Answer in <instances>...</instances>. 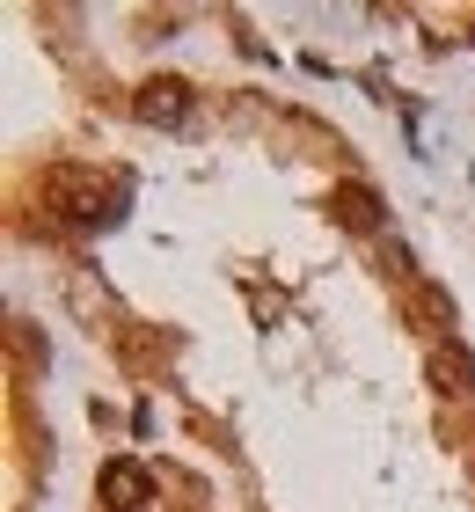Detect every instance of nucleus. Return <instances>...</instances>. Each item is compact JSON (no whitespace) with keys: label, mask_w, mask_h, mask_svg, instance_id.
<instances>
[{"label":"nucleus","mask_w":475,"mask_h":512,"mask_svg":"<svg viewBox=\"0 0 475 512\" xmlns=\"http://www.w3.org/2000/svg\"><path fill=\"white\" fill-rule=\"evenodd\" d=\"M103 505H110V512H139V505H154V476L139 469L132 454L103 461Z\"/></svg>","instance_id":"7ed1b4c3"},{"label":"nucleus","mask_w":475,"mask_h":512,"mask_svg":"<svg viewBox=\"0 0 475 512\" xmlns=\"http://www.w3.org/2000/svg\"><path fill=\"white\" fill-rule=\"evenodd\" d=\"M432 381H439V395L468 403V395H475V359H468V344H454V337L432 344Z\"/></svg>","instance_id":"20e7f679"},{"label":"nucleus","mask_w":475,"mask_h":512,"mask_svg":"<svg viewBox=\"0 0 475 512\" xmlns=\"http://www.w3.org/2000/svg\"><path fill=\"white\" fill-rule=\"evenodd\" d=\"M44 205H52L59 220H74V227H110L117 220V205H125V183H103L95 169H74V161H66V169H44Z\"/></svg>","instance_id":"f257e3e1"},{"label":"nucleus","mask_w":475,"mask_h":512,"mask_svg":"<svg viewBox=\"0 0 475 512\" xmlns=\"http://www.w3.org/2000/svg\"><path fill=\"white\" fill-rule=\"evenodd\" d=\"M139 118H147V125H190V118H198V96H190V81H176V74H154L147 88H139Z\"/></svg>","instance_id":"f03ea898"},{"label":"nucleus","mask_w":475,"mask_h":512,"mask_svg":"<svg viewBox=\"0 0 475 512\" xmlns=\"http://www.w3.org/2000/svg\"><path fill=\"white\" fill-rule=\"evenodd\" d=\"M329 213H337V220L351 227V235H373L388 205H380V198L366 191V183H337V191H329Z\"/></svg>","instance_id":"39448f33"}]
</instances>
